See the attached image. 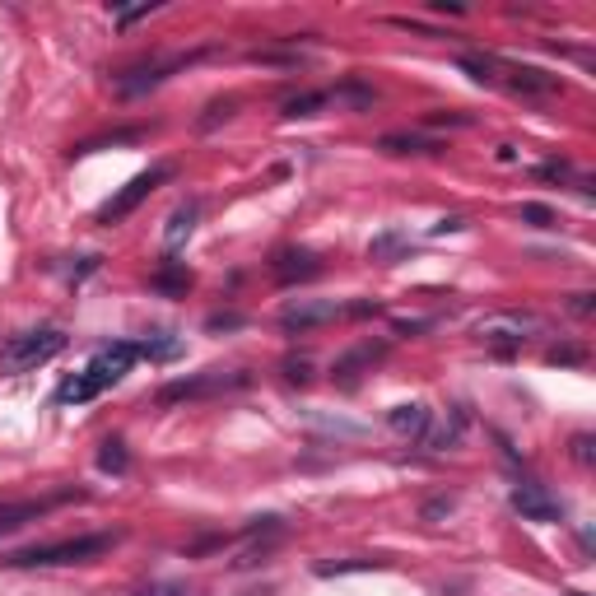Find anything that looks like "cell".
I'll return each mask as SVG.
<instances>
[{
  "mask_svg": "<svg viewBox=\"0 0 596 596\" xmlns=\"http://www.w3.org/2000/svg\"><path fill=\"white\" fill-rule=\"evenodd\" d=\"M136 359H140V345H131V340H112V345H103V350L84 364V373H75L56 396H61L66 406H84V401H94L98 392L117 387V382L136 368Z\"/></svg>",
  "mask_w": 596,
  "mask_h": 596,
  "instance_id": "6da1fadb",
  "label": "cell"
},
{
  "mask_svg": "<svg viewBox=\"0 0 596 596\" xmlns=\"http://www.w3.org/2000/svg\"><path fill=\"white\" fill-rule=\"evenodd\" d=\"M117 545V531H94V536H70V541H52V545H33V550H14L5 555L10 569H52V564H89L103 550Z\"/></svg>",
  "mask_w": 596,
  "mask_h": 596,
  "instance_id": "7a4b0ae2",
  "label": "cell"
},
{
  "mask_svg": "<svg viewBox=\"0 0 596 596\" xmlns=\"http://www.w3.org/2000/svg\"><path fill=\"white\" fill-rule=\"evenodd\" d=\"M61 350H66V331H61V326H33V331H19V336L5 340L0 368L28 373V368H38V364H52Z\"/></svg>",
  "mask_w": 596,
  "mask_h": 596,
  "instance_id": "3957f363",
  "label": "cell"
},
{
  "mask_svg": "<svg viewBox=\"0 0 596 596\" xmlns=\"http://www.w3.org/2000/svg\"><path fill=\"white\" fill-rule=\"evenodd\" d=\"M531 336H541V317L531 312H489L475 322V340H485L489 350H522Z\"/></svg>",
  "mask_w": 596,
  "mask_h": 596,
  "instance_id": "277c9868",
  "label": "cell"
},
{
  "mask_svg": "<svg viewBox=\"0 0 596 596\" xmlns=\"http://www.w3.org/2000/svg\"><path fill=\"white\" fill-rule=\"evenodd\" d=\"M168 177H173V163H154L149 173H136L122 191H117V196H112V201L98 205V224H122V219L131 215L140 201H149V196H154V191L168 182Z\"/></svg>",
  "mask_w": 596,
  "mask_h": 596,
  "instance_id": "5b68a950",
  "label": "cell"
},
{
  "mask_svg": "<svg viewBox=\"0 0 596 596\" xmlns=\"http://www.w3.org/2000/svg\"><path fill=\"white\" fill-rule=\"evenodd\" d=\"M233 387H247V373H243V368H233V373H224V368H210V373H196V378L168 382V387L159 392V401H163V406H173V401H196V396L233 392Z\"/></svg>",
  "mask_w": 596,
  "mask_h": 596,
  "instance_id": "8992f818",
  "label": "cell"
},
{
  "mask_svg": "<svg viewBox=\"0 0 596 596\" xmlns=\"http://www.w3.org/2000/svg\"><path fill=\"white\" fill-rule=\"evenodd\" d=\"M345 312L350 308L336 303V298H294V303H285V312H280V326H285V331H312V326L336 322Z\"/></svg>",
  "mask_w": 596,
  "mask_h": 596,
  "instance_id": "52a82bcc",
  "label": "cell"
},
{
  "mask_svg": "<svg viewBox=\"0 0 596 596\" xmlns=\"http://www.w3.org/2000/svg\"><path fill=\"white\" fill-rule=\"evenodd\" d=\"M508 503H513V508L527 517V522H559V517H564L559 499L545 485H536V480H522V485H513Z\"/></svg>",
  "mask_w": 596,
  "mask_h": 596,
  "instance_id": "ba28073f",
  "label": "cell"
},
{
  "mask_svg": "<svg viewBox=\"0 0 596 596\" xmlns=\"http://www.w3.org/2000/svg\"><path fill=\"white\" fill-rule=\"evenodd\" d=\"M196 56H173V61H149V66H136V70H122L117 75V94L122 98H136V94H145V89H159L173 70H182V66H191Z\"/></svg>",
  "mask_w": 596,
  "mask_h": 596,
  "instance_id": "9c48e42d",
  "label": "cell"
},
{
  "mask_svg": "<svg viewBox=\"0 0 596 596\" xmlns=\"http://www.w3.org/2000/svg\"><path fill=\"white\" fill-rule=\"evenodd\" d=\"M271 275L280 280V285L317 280V275H322V257H317V252H308V247H285V252H275Z\"/></svg>",
  "mask_w": 596,
  "mask_h": 596,
  "instance_id": "30bf717a",
  "label": "cell"
},
{
  "mask_svg": "<svg viewBox=\"0 0 596 596\" xmlns=\"http://www.w3.org/2000/svg\"><path fill=\"white\" fill-rule=\"evenodd\" d=\"M382 359V345H373V340H364V345H354L350 354H340L336 368H331V378H336V387H345V392H354L359 387V378H364L368 368Z\"/></svg>",
  "mask_w": 596,
  "mask_h": 596,
  "instance_id": "8fae6325",
  "label": "cell"
},
{
  "mask_svg": "<svg viewBox=\"0 0 596 596\" xmlns=\"http://www.w3.org/2000/svg\"><path fill=\"white\" fill-rule=\"evenodd\" d=\"M429 420H434V410L420 406V401L387 410V424H392V434H401V438H424L429 434Z\"/></svg>",
  "mask_w": 596,
  "mask_h": 596,
  "instance_id": "7c38bea8",
  "label": "cell"
},
{
  "mask_svg": "<svg viewBox=\"0 0 596 596\" xmlns=\"http://www.w3.org/2000/svg\"><path fill=\"white\" fill-rule=\"evenodd\" d=\"M196 219H201V201H182V205H177L173 215H168V229H163V247L177 252V247L196 233Z\"/></svg>",
  "mask_w": 596,
  "mask_h": 596,
  "instance_id": "4fadbf2b",
  "label": "cell"
},
{
  "mask_svg": "<svg viewBox=\"0 0 596 596\" xmlns=\"http://www.w3.org/2000/svg\"><path fill=\"white\" fill-rule=\"evenodd\" d=\"M382 154H443V140L434 136H420V131H392V136H382L378 140Z\"/></svg>",
  "mask_w": 596,
  "mask_h": 596,
  "instance_id": "5bb4252c",
  "label": "cell"
},
{
  "mask_svg": "<svg viewBox=\"0 0 596 596\" xmlns=\"http://www.w3.org/2000/svg\"><path fill=\"white\" fill-rule=\"evenodd\" d=\"M503 70H508V84L522 89V94H555V89H564L559 75H545L536 66H503Z\"/></svg>",
  "mask_w": 596,
  "mask_h": 596,
  "instance_id": "9a60e30c",
  "label": "cell"
},
{
  "mask_svg": "<svg viewBox=\"0 0 596 596\" xmlns=\"http://www.w3.org/2000/svg\"><path fill=\"white\" fill-rule=\"evenodd\" d=\"M149 289H154V294H168V298H182V294L191 289V271L182 266V261L168 257V261L159 266V271L149 275Z\"/></svg>",
  "mask_w": 596,
  "mask_h": 596,
  "instance_id": "2e32d148",
  "label": "cell"
},
{
  "mask_svg": "<svg viewBox=\"0 0 596 596\" xmlns=\"http://www.w3.org/2000/svg\"><path fill=\"white\" fill-rule=\"evenodd\" d=\"M322 108H331V94L326 89H312V94H294V98H285V108H280V117H317Z\"/></svg>",
  "mask_w": 596,
  "mask_h": 596,
  "instance_id": "e0dca14e",
  "label": "cell"
},
{
  "mask_svg": "<svg viewBox=\"0 0 596 596\" xmlns=\"http://www.w3.org/2000/svg\"><path fill=\"white\" fill-rule=\"evenodd\" d=\"M387 559H368V555H354V559H326V564H317V578H340V573H373L382 569Z\"/></svg>",
  "mask_w": 596,
  "mask_h": 596,
  "instance_id": "ac0fdd59",
  "label": "cell"
},
{
  "mask_svg": "<svg viewBox=\"0 0 596 596\" xmlns=\"http://www.w3.org/2000/svg\"><path fill=\"white\" fill-rule=\"evenodd\" d=\"M461 70H471V75H475L480 84H494V80H499V70H503V61H499V56L466 52V56H461Z\"/></svg>",
  "mask_w": 596,
  "mask_h": 596,
  "instance_id": "d6986e66",
  "label": "cell"
},
{
  "mask_svg": "<svg viewBox=\"0 0 596 596\" xmlns=\"http://www.w3.org/2000/svg\"><path fill=\"white\" fill-rule=\"evenodd\" d=\"M98 466H103V471H112V475H122L126 466H131V452H126L122 438H108V443L98 447Z\"/></svg>",
  "mask_w": 596,
  "mask_h": 596,
  "instance_id": "ffe728a7",
  "label": "cell"
},
{
  "mask_svg": "<svg viewBox=\"0 0 596 596\" xmlns=\"http://www.w3.org/2000/svg\"><path fill=\"white\" fill-rule=\"evenodd\" d=\"M461 429H466V410H452V424H443L434 438H429V447L434 452H447V447H457L461 443Z\"/></svg>",
  "mask_w": 596,
  "mask_h": 596,
  "instance_id": "44dd1931",
  "label": "cell"
},
{
  "mask_svg": "<svg viewBox=\"0 0 596 596\" xmlns=\"http://www.w3.org/2000/svg\"><path fill=\"white\" fill-rule=\"evenodd\" d=\"M401 247H406V238H401V233H378V238L368 243V257H373V261H392Z\"/></svg>",
  "mask_w": 596,
  "mask_h": 596,
  "instance_id": "7402d4cb",
  "label": "cell"
},
{
  "mask_svg": "<svg viewBox=\"0 0 596 596\" xmlns=\"http://www.w3.org/2000/svg\"><path fill=\"white\" fill-rule=\"evenodd\" d=\"M233 112H238V98H215V103L205 108V117H201V131H215L219 122H229Z\"/></svg>",
  "mask_w": 596,
  "mask_h": 596,
  "instance_id": "603a6c76",
  "label": "cell"
},
{
  "mask_svg": "<svg viewBox=\"0 0 596 596\" xmlns=\"http://www.w3.org/2000/svg\"><path fill=\"white\" fill-rule=\"evenodd\" d=\"M457 513V499H447V494H438V499H429L420 508V517L429 522V527H438V522H447V517Z\"/></svg>",
  "mask_w": 596,
  "mask_h": 596,
  "instance_id": "cb8c5ba5",
  "label": "cell"
},
{
  "mask_svg": "<svg viewBox=\"0 0 596 596\" xmlns=\"http://www.w3.org/2000/svg\"><path fill=\"white\" fill-rule=\"evenodd\" d=\"M522 224H531V229H555L559 224V215L550 210V205H536V201H527L522 205Z\"/></svg>",
  "mask_w": 596,
  "mask_h": 596,
  "instance_id": "d4e9b609",
  "label": "cell"
},
{
  "mask_svg": "<svg viewBox=\"0 0 596 596\" xmlns=\"http://www.w3.org/2000/svg\"><path fill=\"white\" fill-rule=\"evenodd\" d=\"M573 461H578V466H596V438L592 434H573Z\"/></svg>",
  "mask_w": 596,
  "mask_h": 596,
  "instance_id": "484cf974",
  "label": "cell"
},
{
  "mask_svg": "<svg viewBox=\"0 0 596 596\" xmlns=\"http://www.w3.org/2000/svg\"><path fill=\"white\" fill-rule=\"evenodd\" d=\"M285 382H312V359L308 354H298V359H285Z\"/></svg>",
  "mask_w": 596,
  "mask_h": 596,
  "instance_id": "4316f807",
  "label": "cell"
},
{
  "mask_svg": "<svg viewBox=\"0 0 596 596\" xmlns=\"http://www.w3.org/2000/svg\"><path fill=\"white\" fill-rule=\"evenodd\" d=\"M536 177H545V182H564V177H573V163L550 159V163H541V168H536Z\"/></svg>",
  "mask_w": 596,
  "mask_h": 596,
  "instance_id": "83f0119b",
  "label": "cell"
},
{
  "mask_svg": "<svg viewBox=\"0 0 596 596\" xmlns=\"http://www.w3.org/2000/svg\"><path fill=\"white\" fill-rule=\"evenodd\" d=\"M140 354H145V359H173L177 340H145V345H140Z\"/></svg>",
  "mask_w": 596,
  "mask_h": 596,
  "instance_id": "f1b7e54d",
  "label": "cell"
},
{
  "mask_svg": "<svg viewBox=\"0 0 596 596\" xmlns=\"http://www.w3.org/2000/svg\"><path fill=\"white\" fill-rule=\"evenodd\" d=\"M587 354L583 345H559V350H550V364H583Z\"/></svg>",
  "mask_w": 596,
  "mask_h": 596,
  "instance_id": "f546056e",
  "label": "cell"
},
{
  "mask_svg": "<svg viewBox=\"0 0 596 596\" xmlns=\"http://www.w3.org/2000/svg\"><path fill=\"white\" fill-rule=\"evenodd\" d=\"M233 326H243V317H238V312H215V317L205 322V331H233Z\"/></svg>",
  "mask_w": 596,
  "mask_h": 596,
  "instance_id": "4dcf8cb0",
  "label": "cell"
},
{
  "mask_svg": "<svg viewBox=\"0 0 596 596\" xmlns=\"http://www.w3.org/2000/svg\"><path fill=\"white\" fill-rule=\"evenodd\" d=\"M429 126H471L466 112H429Z\"/></svg>",
  "mask_w": 596,
  "mask_h": 596,
  "instance_id": "1f68e13d",
  "label": "cell"
},
{
  "mask_svg": "<svg viewBox=\"0 0 596 596\" xmlns=\"http://www.w3.org/2000/svg\"><path fill=\"white\" fill-rule=\"evenodd\" d=\"M140 596H191V592L182 583H149Z\"/></svg>",
  "mask_w": 596,
  "mask_h": 596,
  "instance_id": "d6a6232c",
  "label": "cell"
},
{
  "mask_svg": "<svg viewBox=\"0 0 596 596\" xmlns=\"http://www.w3.org/2000/svg\"><path fill=\"white\" fill-rule=\"evenodd\" d=\"M569 308L578 312V317H592V312H596V294H573Z\"/></svg>",
  "mask_w": 596,
  "mask_h": 596,
  "instance_id": "836d02e7",
  "label": "cell"
},
{
  "mask_svg": "<svg viewBox=\"0 0 596 596\" xmlns=\"http://www.w3.org/2000/svg\"><path fill=\"white\" fill-rule=\"evenodd\" d=\"M457 229H466V219L461 215H447V219H438L434 224V233H457Z\"/></svg>",
  "mask_w": 596,
  "mask_h": 596,
  "instance_id": "e575fe53",
  "label": "cell"
},
{
  "mask_svg": "<svg viewBox=\"0 0 596 596\" xmlns=\"http://www.w3.org/2000/svg\"><path fill=\"white\" fill-rule=\"evenodd\" d=\"M438 14H466V5H447V0H434Z\"/></svg>",
  "mask_w": 596,
  "mask_h": 596,
  "instance_id": "d590c367",
  "label": "cell"
},
{
  "mask_svg": "<svg viewBox=\"0 0 596 596\" xmlns=\"http://www.w3.org/2000/svg\"><path fill=\"white\" fill-rule=\"evenodd\" d=\"M517 159V145H499V163H513Z\"/></svg>",
  "mask_w": 596,
  "mask_h": 596,
  "instance_id": "8d00e7d4",
  "label": "cell"
},
{
  "mask_svg": "<svg viewBox=\"0 0 596 596\" xmlns=\"http://www.w3.org/2000/svg\"><path fill=\"white\" fill-rule=\"evenodd\" d=\"M569 596H587V592H569Z\"/></svg>",
  "mask_w": 596,
  "mask_h": 596,
  "instance_id": "74e56055",
  "label": "cell"
}]
</instances>
